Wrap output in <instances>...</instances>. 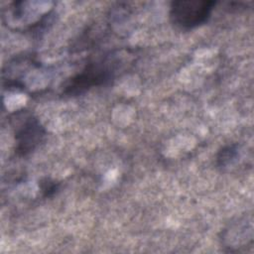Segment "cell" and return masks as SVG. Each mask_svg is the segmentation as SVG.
<instances>
[{"instance_id": "obj_2", "label": "cell", "mask_w": 254, "mask_h": 254, "mask_svg": "<svg viewBox=\"0 0 254 254\" xmlns=\"http://www.w3.org/2000/svg\"><path fill=\"white\" fill-rule=\"evenodd\" d=\"M38 127L39 126H35L34 124L30 123L28 124L27 128L23 130L20 140V144L23 151L31 148L35 144L36 140L38 139V135H40V130Z\"/></svg>"}, {"instance_id": "obj_3", "label": "cell", "mask_w": 254, "mask_h": 254, "mask_svg": "<svg viewBox=\"0 0 254 254\" xmlns=\"http://www.w3.org/2000/svg\"><path fill=\"white\" fill-rule=\"evenodd\" d=\"M236 153H235V150H233L232 147H228L226 149H224L222 152H221V156L219 157V161L221 162L222 165H225L226 162H229L231 161L234 157H235Z\"/></svg>"}, {"instance_id": "obj_1", "label": "cell", "mask_w": 254, "mask_h": 254, "mask_svg": "<svg viewBox=\"0 0 254 254\" xmlns=\"http://www.w3.org/2000/svg\"><path fill=\"white\" fill-rule=\"evenodd\" d=\"M213 2L179 1L174 2L172 18L182 27L192 28L202 24L209 16Z\"/></svg>"}]
</instances>
